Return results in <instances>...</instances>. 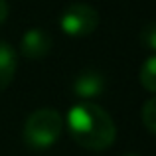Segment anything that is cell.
Returning a JSON list of instances; mask_svg holds the SVG:
<instances>
[{"mask_svg":"<svg viewBox=\"0 0 156 156\" xmlns=\"http://www.w3.org/2000/svg\"><path fill=\"white\" fill-rule=\"evenodd\" d=\"M71 138L87 150H107L115 142L117 126L111 115L95 103H77L69 109L65 119Z\"/></svg>","mask_w":156,"mask_h":156,"instance_id":"obj_1","label":"cell"},{"mask_svg":"<svg viewBox=\"0 0 156 156\" xmlns=\"http://www.w3.org/2000/svg\"><path fill=\"white\" fill-rule=\"evenodd\" d=\"M61 130H63V119L57 111L38 109L26 119L22 136L30 148L46 150L59 140Z\"/></svg>","mask_w":156,"mask_h":156,"instance_id":"obj_2","label":"cell"},{"mask_svg":"<svg viewBox=\"0 0 156 156\" xmlns=\"http://www.w3.org/2000/svg\"><path fill=\"white\" fill-rule=\"evenodd\" d=\"M99 12L89 4H71L59 14V28L71 38H83L97 30Z\"/></svg>","mask_w":156,"mask_h":156,"instance_id":"obj_3","label":"cell"},{"mask_svg":"<svg viewBox=\"0 0 156 156\" xmlns=\"http://www.w3.org/2000/svg\"><path fill=\"white\" fill-rule=\"evenodd\" d=\"M51 50V36L48 32L40 30V28H32V30L24 32L22 40H20V51L28 59H42L46 57Z\"/></svg>","mask_w":156,"mask_h":156,"instance_id":"obj_4","label":"cell"},{"mask_svg":"<svg viewBox=\"0 0 156 156\" xmlns=\"http://www.w3.org/2000/svg\"><path fill=\"white\" fill-rule=\"evenodd\" d=\"M105 87H107L105 75L95 71V69L81 71L73 81V93L81 99H95V97L103 95Z\"/></svg>","mask_w":156,"mask_h":156,"instance_id":"obj_5","label":"cell"},{"mask_svg":"<svg viewBox=\"0 0 156 156\" xmlns=\"http://www.w3.org/2000/svg\"><path fill=\"white\" fill-rule=\"evenodd\" d=\"M16 63H18V59H16L14 48L8 42L0 40V91H4L12 83L16 73Z\"/></svg>","mask_w":156,"mask_h":156,"instance_id":"obj_6","label":"cell"},{"mask_svg":"<svg viewBox=\"0 0 156 156\" xmlns=\"http://www.w3.org/2000/svg\"><path fill=\"white\" fill-rule=\"evenodd\" d=\"M138 79H140V85L146 91L156 93V55H150L148 59L142 63Z\"/></svg>","mask_w":156,"mask_h":156,"instance_id":"obj_7","label":"cell"},{"mask_svg":"<svg viewBox=\"0 0 156 156\" xmlns=\"http://www.w3.org/2000/svg\"><path fill=\"white\" fill-rule=\"evenodd\" d=\"M142 122H144V126L150 130V133L156 134V97L150 101H146L144 107H142Z\"/></svg>","mask_w":156,"mask_h":156,"instance_id":"obj_8","label":"cell"},{"mask_svg":"<svg viewBox=\"0 0 156 156\" xmlns=\"http://www.w3.org/2000/svg\"><path fill=\"white\" fill-rule=\"evenodd\" d=\"M138 40H140V44L146 48V50L156 51V22L146 24V26L140 30V34H138Z\"/></svg>","mask_w":156,"mask_h":156,"instance_id":"obj_9","label":"cell"},{"mask_svg":"<svg viewBox=\"0 0 156 156\" xmlns=\"http://www.w3.org/2000/svg\"><path fill=\"white\" fill-rule=\"evenodd\" d=\"M6 16H8V2L6 0H0V24L6 20Z\"/></svg>","mask_w":156,"mask_h":156,"instance_id":"obj_10","label":"cell"},{"mask_svg":"<svg viewBox=\"0 0 156 156\" xmlns=\"http://www.w3.org/2000/svg\"><path fill=\"white\" fill-rule=\"evenodd\" d=\"M125 156H138V154H125Z\"/></svg>","mask_w":156,"mask_h":156,"instance_id":"obj_11","label":"cell"}]
</instances>
